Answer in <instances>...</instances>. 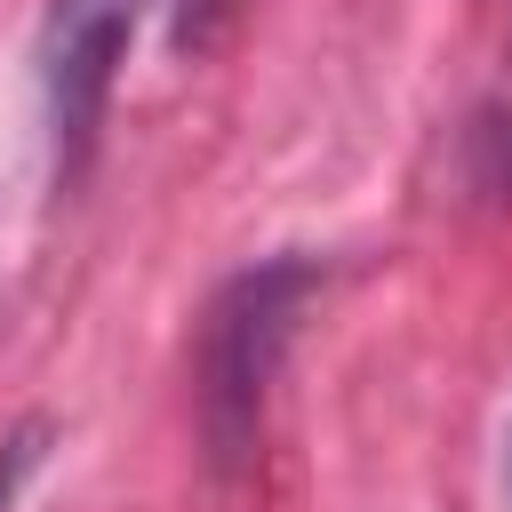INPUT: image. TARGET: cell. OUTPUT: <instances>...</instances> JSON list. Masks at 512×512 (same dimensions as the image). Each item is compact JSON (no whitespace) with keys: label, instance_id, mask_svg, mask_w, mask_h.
<instances>
[{"label":"cell","instance_id":"1","mask_svg":"<svg viewBox=\"0 0 512 512\" xmlns=\"http://www.w3.org/2000/svg\"><path fill=\"white\" fill-rule=\"evenodd\" d=\"M328 264L304 248L256 256L232 280H216V296L200 304L192 328V432L216 480H240L264 456V416H272V384L288 368V344L320 296Z\"/></svg>","mask_w":512,"mask_h":512},{"label":"cell","instance_id":"2","mask_svg":"<svg viewBox=\"0 0 512 512\" xmlns=\"http://www.w3.org/2000/svg\"><path fill=\"white\" fill-rule=\"evenodd\" d=\"M152 0H48L40 40H32V80H40V128H48V168L56 184H80L96 160L120 64L144 32Z\"/></svg>","mask_w":512,"mask_h":512},{"label":"cell","instance_id":"3","mask_svg":"<svg viewBox=\"0 0 512 512\" xmlns=\"http://www.w3.org/2000/svg\"><path fill=\"white\" fill-rule=\"evenodd\" d=\"M40 464H48V424H40V416L16 424V432H0V512L24 504V488H32Z\"/></svg>","mask_w":512,"mask_h":512},{"label":"cell","instance_id":"4","mask_svg":"<svg viewBox=\"0 0 512 512\" xmlns=\"http://www.w3.org/2000/svg\"><path fill=\"white\" fill-rule=\"evenodd\" d=\"M232 8H240V0H176V24H168V40H176V56H208V48L224 40V24H232Z\"/></svg>","mask_w":512,"mask_h":512},{"label":"cell","instance_id":"5","mask_svg":"<svg viewBox=\"0 0 512 512\" xmlns=\"http://www.w3.org/2000/svg\"><path fill=\"white\" fill-rule=\"evenodd\" d=\"M496 488H504V512H512V424H504V464H496Z\"/></svg>","mask_w":512,"mask_h":512},{"label":"cell","instance_id":"6","mask_svg":"<svg viewBox=\"0 0 512 512\" xmlns=\"http://www.w3.org/2000/svg\"><path fill=\"white\" fill-rule=\"evenodd\" d=\"M496 152H504V184H512V112H504V128H496Z\"/></svg>","mask_w":512,"mask_h":512}]
</instances>
